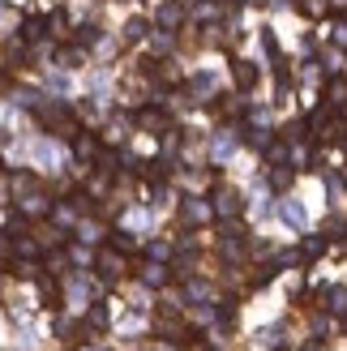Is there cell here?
Instances as JSON below:
<instances>
[{
	"mask_svg": "<svg viewBox=\"0 0 347 351\" xmlns=\"http://www.w3.org/2000/svg\"><path fill=\"white\" fill-rule=\"evenodd\" d=\"M34 120H39L47 133H56V137H73L77 133V120L69 116L60 103H39V108H34Z\"/></svg>",
	"mask_w": 347,
	"mask_h": 351,
	"instance_id": "cell-1",
	"label": "cell"
},
{
	"mask_svg": "<svg viewBox=\"0 0 347 351\" xmlns=\"http://www.w3.org/2000/svg\"><path fill=\"white\" fill-rule=\"evenodd\" d=\"M125 266H129V261H125V253H116L112 244H108V249H99V253H95V270H99V278H108V283H112V278H120V274H125Z\"/></svg>",
	"mask_w": 347,
	"mask_h": 351,
	"instance_id": "cell-2",
	"label": "cell"
},
{
	"mask_svg": "<svg viewBox=\"0 0 347 351\" xmlns=\"http://www.w3.org/2000/svg\"><path fill=\"white\" fill-rule=\"evenodd\" d=\"M211 210H219L223 219H228V215H240V210H245V197H240L232 184H219V189L211 193Z\"/></svg>",
	"mask_w": 347,
	"mask_h": 351,
	"instance_id": "cell-3",
	"label": "cell"
},
{
	"mask_svg": "<svg viewBox=\"0 0 347 351\" xmlns=\"http://www.w3.org/2000/svg\"><path fill=\"white\" fill-rule=\"evenodd\" d=\"M137 129L142 133H163L167 129V112L163 108H142L137 112Z\"/></svg>",
	"mask_w": 347,
	"mask_h": 351,
	"instance_id": "cell-4",
	"label": "cell"
},
{
	"mask_svg": "<svg viewBox=\"0 0 347 351\" xmlns=\"http://www.w3.org/2000/svg\"><path fill=\"white\" fill-rule=\"evenodd\" d=\"M232 77H236L240 90H253L257 86V64L253 60H232Z\"/></svg>",
	"mask_w": 347,
	"mask_h": 351,
	"instance_id": "cell-5",
	"label": "cell"
},
{
	"mask_svg": "<svg viewBox=\"0 0 347 351\" xmlns=\"http://www.w3.org/2000/svg\"><path fill=\"white\" fill-rule=\"evenodd\" d=\"M82 326L91 330V335H103V330L112 326V317H108V308H103V304H91V308H86V322H82Z\"/></svg>",
	"mask_w": 347,
	"mask_h": 351,
	"instance_id": "cell-6",
	"label": "cell"
},
{
	"mask_svg": "<svg viewBox=\"0 0 347 351\" xmlns=\"http://www.w3.org/2000/svg\"><path fill=\"white\" fill-rule=\"evenodd\" d=\"M73 150H77V159H82V163H91L95 154H99V137H91V133H82V129H77V133H73Z\"/></svg>",
	"mask_w": 347,
	"mask_h": 351,
	"instance_id": "cell-7",
	"label": "cell"
},
{
	"mask_svg": "<svg viewBox=\"0 0 347 351\" xmlns=\"http://www.w3.org/2000/svg\"><path fill=\"white\" fill-rule=\"evenodd\" d=\"M167 278H171V274H167V266H163V261H154V257H150L146 266H142V283H146V287H163Z\"/></svg>",
	"mask_w": 347,
	"mask_h": 351,
	"instance_id": "cell-8",
	"label": "cell"
},
{
	"mask_svg": "<svg viewBox=\"0 0 347 351\" xmlns=\"http://www.w3.org/2000/svg\"><path fill=\"white\" fill-rule=\"evenodd\" d=\"M206 219H211V206H206V202H198V197H189V202H184V223L202 227Z\"/></svg>",
	"mask_w": 347,
	"mask_h": 351,
	"instance_id": "cell-9",
	"label": "cell"
},
{
	"mask_svg": "<svg viewBox=\"0 0 347 351\" xmlns=\"http://www.w3.org/2000/svg\"><path fill=\"white\" fill-rule=\"evenodd\" d=\"M34 283H39V291H43L47 308H60V300H64V295H60V283H56V278H39V274H34Z\"/></svg>",
	"mask_w": 347,
	"mask_h": 351,
	"instance_id": "cell-10",
	"label": "cell"
},
{
	"mask_svg": "<svg viewBox=\"0 0 347 351\" xmlns=\"http://www.w3.org/2000/svg\"><path fill=\"white\" fill-rule=\"evenodd\" d=\"M326 95H331V108H335V112H343V103H347V82H343V73H335V77H331Z\"/></svg>",
	"mask_w": 347,
	"mask_h": 351,
	"instance_id": "cell-11",
	"label": "cell"
},
{
	"mask_svg": "<svg viewBox=\"0 0 347 351\" xmlns=\"http://www.w3.org/2000/svg\"><path fill=\"white\" fill-rule=\"evenodd\" d=\"M326 253V236H304V244H300V257L304 261H318Z\"/></svg>",
	"mask_w": 347,
	"mask_h": 351,
	"instance_id": "cell-12",
	"label": "cell"
},
{
	"mask_svg": "<svg viewBox=\"0 0 347 351\" xmlns=\"http://www.w3.org/2000/svg\"><path fill=\"white\" fill-rule=\"evenodd\" d=\"M47 34V17H26V26H22V39L34 43V39H43Z\"/></svg>",
	"mask_w": 347,
	"mask_h": 351,
	"instance_id": "cell-13",
	"label": "cell"
},
{
	"mask_svg": "<svg viewBox=\"0 0 347 351\" xmlns=\"http://www.w3.org/2000/svg\"><path fill=\"white\" fill-rule=\"evenodd\" d=\"M146 30H150V26H146V17H133V22L125 26V39L137 43V39H146Z\"/></svg>",
	"mask_w": 347,
	"mask_h": 351,
	"instance_id": "cell-14",
	"label": "cell"
},
{
	"mask_svg": "<svg viewBox=\"0 0 347 351\" xmlns=\"http://www.w3.org/2000/svg\"><path fill=\"white\" fill-rule=\"evenodd\" d=\"M112 249L116 253H133V236L129 232H112Z\"/></svg>",
	"mask_w": 347,
	"mask_h": 351,
	"instance_id": "cell-15",
	"label": "cell"
},
{
	"mask_svg": "<svg viewBox=\"0 0 347 351\" xmlns=\"http://www.w3.org/2000/svg\"><path fill=\"white\" fill-rule=\"evenodd\" d=\"M300 5V13H309V17H322L326 13V0H296Z\"/></svg>",
	"mask_w": 347,
	"mask_h": 351,
	"instance_id": "cell-16",
	"label": "cell"
},
{
	"mask_svg": "<svg viewBox=\"0 0 347 351\" xmlns=\"http://www.w3.org/2000/svg\"><path fill=\"white\" fill-rule=\"evenodd\" d=\"M270 184H274V189H287V184H291V171H287V167L279 163V167L270 171Z\"/></svg>",
	"mask_w": 347,
	"mask_h": 351,
	"instance_id": "cell-17",
	"label": "cell"
},
{
	"mask_svg": "<svg viewBox=\"0 0 347 351\" xmlns=\"http://www.w3.org/2000/svg\"><path fill=\"white\" fill-rule=\"evenodd\" d=\"M283 219H287V223H296V227H304V210H300L296 202H287V206H283Z\"/></svg>",
	"mask_w": 347,
	"mask_h": 351,
	"instance_id": "cell-18",
	"label": "cell"
},
{
	"mask_svg": "<svg viewBox=\"0 0 347 351\" xmlns=\"http://www.w3.org/2000/svg\"><path fill=\"white\" fill-rule=\"evenodd\" d=\"M343 300H347V291L343 287H331V313H335V317L343 313Z\"/></svg>",
	"mask_w": 347,
	"mask_h": 351,
	"instance_id": "cell-19",
	"label": "cell"
},
{
	"mask_svg": "<svg viewBox=\"0 0 347 351\" xmlns=\"http://www.w3.org/2000/svg\"><path fill=\"white\" fill-rule=\"evenodd\" d=\"M60 64H64V69H77V64H82V51H77V47L60 51Z\"/></svg>",
	"mask_w": 347,
	"mask_h": 351,
	"instance_id": "cell-20",
	"label": "cell"
},
{
	"mask_svg": "<svg viewBox=\"0 0 347 351\" xmlns=\"http://www.w3.org/2000/svg\"><path fill=\"white\" fill-rule=\"evenodd\" d=\"M159 17H163V26H176V22H180V9H176V5H167Z\"/></svg>",
	"mask_w": 347,
	"mask_h": 351,
	"instance_id": "cell-21",
	"label": "cell"
},
{
	"mask_svg": "<svg viewBox=\"0 0 347 351\" xmlns=\"http://www.w3.org/2000/svg\"><path fill=\"white\" fill-rule=\"evenodd\" d=\"M95 39H99L95 26H82V30H77V43H95Z\"/></svg>",
	"mask_w": 347,
	"mask_h": 351,
	"instance_id": "cell-22",
	"label": "cell"
},
{
	"mask_svg": "<svg viewBox=\"0 0 347 351\" xmlns=\"http://www.w3.org/2000/svg\"><path fill=\"white\" fill-rule=\"evenodd\" d=\"M211 86H215V77H206V73H202V77H193V90H211Z\"/></svg>",
	"mask_w": 347,
	"mask_h": 351,
	"instance_id": "cell-23",
	"label": "cell"
},
{
	"mask_svg": "<svg viewBox=\"0 0 347 351\" xmlns=\"http://www.w3.org/2000/svg\"><path fill=\"white\" fill-rule=\"evenodd\" d=\"M304 351H326V347H318V343H313V347H304Z\"/></svg>",
	"mask_w": 347,
	"mask_h": 351,
	"instance_id": "cell-24",
	"label": "cell"
},
{
	"mask_svg": "<svg viewBox=\"0 0 347 351\" xmlns=\"http://www.w3.org/2000/svg\"><path fill=\"white\" fill-rule=\"evenodd\" d=\"M331 5H335V9H343V0H331Z\"/></svg>",
	"mask_w": 347,
	"mask_h": 351,
	"instance_id": "cell-25",
	"label": "cell"
}]
</instances>
